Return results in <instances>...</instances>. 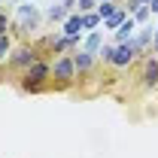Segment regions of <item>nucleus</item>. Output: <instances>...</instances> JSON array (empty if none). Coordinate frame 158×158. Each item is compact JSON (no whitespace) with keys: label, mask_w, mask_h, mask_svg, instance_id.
I'll return each instance as SVG.
<instances>
[{"label":"nucleus","mask_w":158,"mask_h":158,"mask_svg":"<svg viewBox=\"0 0 158 158\" xmlns=\"http://www.w3.org/2000/svg\"><path fill=\"white\" fill-rule=\"evenodd\" d=\"M19 85H21V91H27V94L49 91L52 88V61L40 58L37 64H31L24 73H19Z\"/></svg>","instance_id":"1"},{"label":"nucleus","mask_w":158,"mask_h":158,"mask_svg":"<svg viewBox=\"0 0 158 158\" xmlns=\"http://www.w3.org/2000/svg\"><path fill=\"white\" fill-rule=\"evenodd\" d=\"M76 79L79 76H76V64H73V52H67V55H55V58H52V88L67 91Z\"/></svg>","instance_id":"2"},{"label":"nucleus","mask_w":158,"mask_h":158,"mask_svg":"<svg viewBox=\"0 0 158 158\" xmlns=\"http://www.w3.org/2000/svg\"><path fill=\"white\" fill-rule=\"evenodd\" d=\"M43 58V52H40V46H31V43H19V46H12V52H9V58H6V67L9 70H15V73H24L31 64H37Z\"/></svg>","instance_id":"3"},{"label":"nucleus","mask_w":158,"mask_h":158,"mask_svg":"<svg viewBox=\"0 0 158 158\" xmlns=\"http://www.w3.org/2000/svg\"><path fill=\"white\" fill-rule=\"evenodd\" d=\"M37 27H40V9L34 3L21 0V6L15 9V31L19 34H34Z\"/></svg>","instance_id":"4"},{"label":"nucleus","mask_w":158,"mask_h":158,"mask_svg":"<svg viewBox=\"0 0 158 158\" xmlns=\"http://www.w3.org/2000/svg\"><path fill=\"white\" fill-rule=\"evenodd\" d=\"M134 61H140V52H137V46H134V40H128V43H113V64H110V67L128 70Z\"/></svg>","instance_id":"5"},{"label":"nucleus","mask_w":158,"mask_h":158,"mask_svg":"<svg viewBox=\"0 0 158 158\" xmlns=\"http://www.w3.org/2000/svg\"><path fill=\"white\" fill-rule=\"evenodd\" d=\"M140 64H143L140 85L143 88H158V58L155 55H146V58H140Z\"/></svg>","instance_id":"6"},{"label":"nucleus","mask_w":158,"mask_h":158,"mask_svg":"<svg viewBox=\"0 0 158 158\" xmlns=\"http://www.w3.org/2000/svg\"><path fill=\"white\" fill-rule=\"evenodd\" d=\"M73 64H76V76H85V73H91L98 67V58L88 55V52H82V49H76L73 52Z\"/></svg>","instance_id":"7"},{"label":"nucleus","mask_w":158,"mask_h":158,"mask_svg":"<svg viewBox=\"0 0 158 158\" xmlns=\"http://www.w3.org/2000/svg\"><path fill=\"white\" fill-rule=\"evenodd\" d=\"M61 34L64 37H82L85 34V27H82V12H70L64 24H61Z\"/></svg>","instance_id":"8"},{"label":"nucleus","mask_w":158,"mask_h":158,"mask_svg":"<svg viewBox=\"0 0 158 158\" xmlns=\"http://www.w3.org/2000/svg\"><path fill=\"white\" fill-rule=\"evenodd\" d=\"M152 34H155V27H152V31H137V34H134V46H137L140 58L152 55Z\"/></svg>","instance_id":"9"},{"label":"nucleus","mask_w":158,"mask_h":158,"mask_svg":"<svg viewBox=\"0 0 158 158\" xmlns=\"http://www.w3.org/2000/svg\"><path fill=\"white\" fill-rule=\"evenodd\" d=\"M79 49H82V52H88V55H94V58H98V52H100V49H103V34H100V31H91V34H88V37L82 40V46H79Z\"/></svg>","instance_id":"10"},{"label":"nucleus","mask_w":158,"mask_h":158,"mask_svg":"<svg viewBox=\"0 0 158 158\" xmlns=\"http://www.w3.org/2000/svg\"><path fill=\"white\" fill-rule=\"evenodd\" d=\"M113 34H116V43H128V40H134V34H137V21L128 15V19L122 21V27L113 31Z\"/></svg>","instance_id":"11"},{"label":"nucleus","mask_w":158,"mask_h":158,"mask_svg":"<svg viewBox=\"0 0 158 158\" xmlns=\"http://www.w3.org/2000/svg\"><path fill=\"white\" fill-rule=\"evenodd\" d=\"M67 15H70V12H67V6H64V3H52V6H49V12H46V19H49V21H58V24H64Z\"/></svg>","instance_id":"12"},{"label":"nucleus","mask_w":158,"mask_h":158,"mask_svg":"<svg viewBox=\"0 0 158 158\" xmlns=\"http://www.w3.org/2000/svg\"><path fill=\"white\" fill-rule=\"evenodd\" d=\"M128 19V12H125V9H122V6H118L116 12H113V15H110V19H103V27H106V31H118V27H122V21Z\"/></svg>","instance_id":"13"},{"label":"nucleus","mask_w":158,"mask_h":158,"mask_svg":"<svg viewBox=\"0 0 158 158\" xmlns=\"http://www.w3.org/2000/svg\"><path fill=\"white\" fill-rule=\"evenodd\" d=\"M118 6H122V3H116V0H103V3H98V9H94V12H98L100 21H103V19H110V15L116 12Z\"/></svg>","instance_id":"14"},{"label":"nucleus","mask_w":158,"mask_h":158,"mask_svg":"<svg viewBox=\"0 0 158 158\" xmlns=\"http://www.w3.org/2000/svg\"><path fill=\"white\" fill-rule=\"evenodd\" d=\"M12 46H15V43H12V34H0V64H3V61L9 58Z\"/></svg>","instance_id":"15"},{"label":"nucleus","mask_w":158,"mask_h":158,"mask_svg":"<svg viewBox=\"0 0 158 158\" xmlns=\"http://www.w3.org/2000/svg\"><path fill=\"white\" fill-rule=\"evenodd\" d=\"M98 24H100V15H98V12H82V27H85V34H91Z\"/></svg>","instance_id":"16"},{"label":"nucleus","mask_w":158,"mask_h":158,"mask_svg":"<svg viewBox=\"0 0 158 158\" xmlns=\"http://www.w3.org/2000/svg\"><path fill=\"white\" fill-rule=\"evenodd\" d=\"M149 15H152V9H149L146 3H140L137 9H134V15H131V19L137 21V24H143V21H149Z\"/></svg>","instance_id":"17"},{"label":"nucleus","mask_w":158,"mask_h":158,"mask_svg":"<svg viewBox=\"0 0 158 158\" xmlns=\"http://www.w3.org/2000/svg\"><path fill=\"white\" fill-rule=\"evenodd\" d=\"M98 64H106V67L113 64V46H106V43H103V49L98 52Z\"/></svg>","instance_id":"18"},{"label":"nucleus","mask_w":158,"mask_h":158,"mask_svg":"<svg viewBox=\"0 0 158 158\" xmlns=\"http://www.w3.org/2000/svg\"><path fill=\"white\" fill-rule=\"evenodd\" d=\"M98 0H76V12H94Z\"/></svg>","instance_id":"19"},{"label":"nucleus","mask_w":158,"mask_h":158,"mask_svg":"<svg viewBox=\"0 0 158 158\" xmlns=\"http://www.w3.org/2000/svg\"><path fill=\"white\" fill-rule=\"evenodd\" d=\"M9 27H12V19H9L6 12H0V34H12Z\"/></svg>","instance_id":"20"},{"label":"nucleus","mask_w":158,"mask_h":158,"mask_svg":"<svg viewBox=\"0 0 158 158\" xmlns=\"http://www.w3.org/2000/svg\"><path fill=\"white\" fill-rule=\"evenodd\" d=\"M140 6V0H122V9L128 12V15H134V9Z\"/></svg>","instance_id":"21"},{"label":"nucleus","mask_w":158,"mask_h":158,"mask_svg":"<svg viewBox=\"0 0 158 158\" xmlns=\"http://www.w3.org/2000/svg\"><path fill=\"white\" fill-rule=\"evenodd\" d=\"M152 55L158 58V27H155V34H152Z\"/></svg>","instance_id":"22"},{"label":"nucleus","mask_w":158,"mask_h":158,"mask_svg":"<svg viewBox=\"0 0 158 158\" xmlns=\"http://www.w3.org/2000/svg\"><path fill=\"white\" fill-rule=\"evenodd\" d=\"M64 6H67V12H76V0H61Z\"/></svg>","instance_id":"23"},{"label":"nucleus","mask_w":158,"mask_h":158,"mask_svg":"<svg viewBox=\"0 0 158 158\" xmlns=\"http://www.w3.org/2000/svg\"><path fill=\"white\" fill-rule=\"evenodd\" d=\"M146 6H149V9H152V12H158V0H149V3H146Z\"/></svg>","instance_id":"24"},{"label":"nucleus","mask_w":158,"mask_h":158,"mask_svg":"<svg viewBox=\"0 0 158 158\" xmlns=\"http://www.w3.org/2000/svg\"><path fill=\"white\" fill-rule=\"evenodd\" d=\"M3 3H21V0H3Z\"/></svg>","instance_id":"25"},{"label":"nucleus","mask_w":158,"mask_h":158,"mask_svg":"<svg viewBox=\"0 0 158 158\" xmlns=\"http://www.w3.org/2000/svg\"><path fill=\"white\" fill-rule=\"evenodd\" d=\"M0 12H3V0H0Z\"/></svg>","instance_id":"26"},{"label":"nucleus","mask_w":158,"mask_h":158,"mask_svg":"<svg viewBox=\"0 0 158 158\" xmlns=\"http://www.w3.org/2000/svg\"><path fill=\"white\" fill-rule=\"evenodd\" d=\"M140 3H149V0H140Z\"/></svg>","instance_id":"27"},{"label":"nucleus","mask_w":158,"mask_h":158,"mask_svg":"<svg viewBox=\"0 0 158 158\" xmlns=\"http://www.w3.org/2000/svg\"><path fill=\"white\" fill-rule=\"evenodd\" d=\"M27 3H34V0H27Z\"/></svg>","instance_id":"28"},{"label":"nucleus","mask_w":158,"mask_h":158,"mask_svg":"<svg viewBox=\"0 0 158 158\" xmlns=\"http://www.w3.org/2000/svg\"><path fill=\"white\" fill-rule=\"evenodd\" d=\"M98 3H103V0H98Z\"/></svg>","instance_id":"29"}]
</instances>
